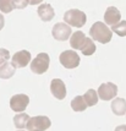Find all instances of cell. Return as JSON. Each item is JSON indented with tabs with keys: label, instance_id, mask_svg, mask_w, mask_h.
Returning <instances> with one entry per match:
<instances>
[{
	"label": "cell",
	"instance_id": "obj_1",
	"mask_svg": "<svg viewBox=\"0 0 126 131\" xmlns=\"http://www.w3.org/2000/svg\"><path fill=\"white\" fill-rule=\"evenodd\" d=\"M89 36H91V39L93 40H98L99 43H103V44H107L111 40V37H113V32L110 31L108 26L104 22H94L92 25L91 29H89Z\"/></svg>",
	"mask_w": 126,
	"mask_h": 131
},
{
	"label": "cell",
	"instance_id": "obj_2",
	"mask_svg": "<svg viewBox=\"0 0 126 131\" xmlns=\"http://www.w3.org/2000/svg\"><path fill=\"white\" fill-rule=\"evenodd\" d=\"M64 21L69 26H74V27L81 28L87 22V16H86V14L83 11H81V10L70 9V10H67V11L65 12Z\"/></svg>",
	"mask_w": 126,
	"mask_h": 131
},
{
	"label": "cell",
	"instance_id": "obj_3",
	"mask_svg": "<svg viewBox=\"0 0 126 131\" xmlns=\"http://www.w3.org/2000/svg\"><path fill=\"white\" fill-rule=\"evenodd\" d=\"M50 64V58L47 53H39L31 63V70L32 72L37 75H42L48 71Z\"/></svg>",
	"mask_w": 126,
	"mask_h": 131
},
{
	"label": "cell",
	"instance_id": "obj_4",
	"mask_svg": "<svg viewBox=\"0 0 126 131\" xmlns=\"http://www.w3.org/2000/svg\"><path fill=\"white\" fill-rule=\"evenodd\" d=\"M50 125H52V121L48 116L38 115V116L29 118L26 127L28 131H45L47 129L50 127Z\"/></svg>",
	"mask_w": 126,
	"mask_h": 131
},
{
	"label": "cell",
	"instance_id": "obj_5",
	"mask_svg": "<svg viewBox=\"0 0 126 131\" xmlns=\"http://www.w3.org/2000/svg\"><path fill=\"white\" fill-rule=\"evenodd\" d=\"M60 64L65 69H75L80 65V57L75 50H65L59 57Z\"/></svg>",
	"mask_w": 126,
	"mask_h": 131
},
{
	"label": "cell",
	"instance_id": "obj_6",
	"mask_svg": "<svg viewBox=\"0 0 126 131\" xmlns=\"http://www.w3.org/2000/svg\"><path fill=\"white\" fill-rule=\"evenodd\" d=\"M98 98L103 101H113L116 94H118V86L114 85L113 82H107L99 86L98 88Z\"/></svg>",
	"mask_w": 126,
	"mask_h": 131
},
{
	"label": "cell",
	"instance_id": "obj_7",
	"mask_svg": "<svg viewBox=\"0 0 126 131\" xmlns=\"http://www.w3.org/2000/svg\"><path fill=\"white\" fill-rule=\"evenodd\" d=\"M52 34L56 40H67L71 36V27L65 22H58L53 27Z\"/></svg>",
	"mask_w": 126,
	"mask_h": 131
},
{
	"label": "cell",
	"instance_id": "obj_8",
	"mask_svg": "<svg viewBox=\"0 0 126 131\" xmlns=\"http://www.w3.org/2000/svg\"><path fill=\"white\" fill-rule=\"evenodd\" d=\"M29 103V98L26 94H15L12 96L10 99V108L16 112V113H21L27 108Z\"/></svg>",
	"mask_w": 126,
	"mask_h": 131
},
{
	"label": "cell",
	"instance_id": "obj_9",
	"mask_svg": "<svg viewBox=\"0 0 126 131\" xmlns=\"http://www.w3.org/2000/svg\"><path fill=\"white\" fill-rule=\"evenodd\" d=\"M31 53L28 50H20L17 53L14 54L11 60V64L14 65L15 69H20V68H26L28 63L31 61Z\"/></svg>",
	"mask_w": 126,
	"mask_h": 131
},
{
	"label": "cell",
	"instance_id": "obj_10",
	"mask_svg": "<svg viewBox=\"0 0 126 131\" xmlns=\"http://www.w3.org/2000/svg\"><path fill=\"white\" fill-rule=\"evenodd\" d=\"M50 91H52V94L56 99H64L66 97V87H65V83H64L63 80L60 79H54L50 82Z\"/></svg>",
	"mask_w": 126,
	"mask_h": 131
},
{
	"label": "cell",
	"instance_id": "obj_11",
	"mask_svg": "<svg viewBox=\"0 0 126 131\" xmlns=\"http://www.w3.org/2000/svg\"><path fill=\"white\" fill-rule=\"evenodd\" d=\"M120 20H121L120 11L115 6H109L107 9V11H105V14H104V22H105V25L114 26L118 22H120Z\"/></svg>",
	"mask_w": 126,
	"mask_h": 131
},
{
	"label": "cell",
	"instance_id": "obj_12",
	"mask_svg": "<svg viewBox=\"0 0 126 131\" xmlns=\"http://www.w3.org/2000/svg\"><path fill=\"white\" fill-rule=\"evenodd\" d=\"M37 11H38V16L40 17V20L44 21V22L52 21L54 16H55L54 9H53V6L50 4H42V5H39Z\"/></svg>",
	"mask_w": 126,
	"mask_h": 131
},
{
	"label": "cell",
	"instance_id": "obj_13",
	"mask_svg": "<svg viewBox=\"0 0 126 131\" xmlns=\"http://www.w3.org/2000/svg\"><path fill=\"white\" fill-rule=\"evenodd\" d=\"M111 110L115 115L121 116L126 114V101L124 98H115L111 102Z\"/></svg>",
	"mask_w": 126,
	"mask_h": 131
},
{
	"label": "cell",
	"instance_id": "obj_14",
	"mask_svg": "<svg viewBox=\"0 0 126 131\" xmlns=\"http://www.w3.org/2000/svg\"><path fill=\"white\" fill-rule=\"evenodd\" d=\"M85 39H86L85 33L81 32V31H76L75 33H72L70 36V46H71L72 49L77 50V49H80L81 47H82Z\"/></svg>",
	"mask_w": 126,
	"mask_h": 131
},
{
	"label": "cell",
	"instance_id": "obj_15",
	"mask_svg": "<svg viewBox=\"0 0 126 131\" xmlns=\"http://www.w3.org/2000/svg\"><path fill=\"white\" fill-rule=\"evenodd\" d=\"M15 71H16V69L14 68L11 61H6V63H4L0 66V79L7 80V79L14 76Z\"/></svg>",
	"mask_w": 126,
	"mask_h": 131
},
{
	"label": "cell",
	"instance_id": "obj_16",
	"mask_svg": "<svg viewBox=\"0 0 126 131\" xmlns=\"http://www.w3.org/2000/svg\"><path fill=\"white\" fill-rule=\"evenodd\" d=\"M96 44H94V42L91 39V38H87L85 39L83 42V44L82 47L80 48V50L82 51V54L83 55H86V57H89V55H93L94 53H96Z\"/></svg>",
	"mask_w": 126,
	"mask_h": 131
},
{
	"label": "cell",
	"instance_id": "obj_17",
	"mask_svg": "<svg viewBox=\"0 0 126 131\" xmlns=\"http://www.w3.org/2000/svg\"><path fill=\"white\" fill-rule=\"evenodd\" d=\"M83 97V101L86 103L87 107H93V105H96L98 103V94L97 92L94 91V90H88V91L85 93V96H82Z\"/></svg>",
	"mask_w": 126,
	"mask_h": 131
},
{
	"label": "cell",
	"instance_id": "obj_18",
	"mask_svg": "<svg viewBox=\"0 0 126 131\" xmlns=\"http://www.w3.org/2000/svg\"><path fill=\"white\" fill-rule=\"evenodd\" d=\"M71 108L74 112H83L87 109V105L85 101H83V97L82 96H76V97L71 101Z\"/></svg>",
	"mask_w": 126,
	"mask_h": 131
},
{
	"label": "cell",
	"instance_id": "obj_19",
	"mask_svg": "<svg viewBox=\"0 0 126 131\" xmlns=\"http://www.w3.org/2000/svg\"><path fill=\"white\" fill-rule=\"evenodd\" d=\"M28 119H29V116L27 114L20 113V114L15 115V118H14V124H15V126H16L17 129H25L26 125H27Z\"/></svg>",
	"mask_w": 126,
	"mask_h": 131
},
{
	"label": "cell",
	"instance_id": "obj_20",
	"mask_svg": "<svg viewBox=\"0 0 126 131\" xmlns=\"http://www.w3.org/2000/svg\"><path fill=\"white\" fill-rule=\"evenodd\" d=\"M110 31H111V32L114 31L119 37H125L126 36V21H120V22H118L116 25L111 26V29H110Z\"/></svg>",
	"mask_w": 126,
	"mask_h": 131
},
{
	"label": "cell",
	"instance_id": "obj_21",
	"mask_svg": "<svg viewBox=\"0 0 126 131\" xmlns=\"http://www.w3.org/2000/svg\"><path fill=\"white\" fill-rule=\"evenodd\" d=\"M14 6H12V0H0V11L4 14H9L12 11Z\"/></svg>",
	"mask_w": 126,
	"mask_h": 131
},
{
	"label": "cell",
	"instance_id": "obj_22",
	"mask_svg": "<svg viewBox=\"0 0 126 131\" xmlns=\"http://www.w3.org/2000/svg\"><path fill=\"white\" fill-rule=\"evenodd\" d=\"M9 59H10V51L7 50V49L0 48V66L4 63H6Z\"/></svg>",
	"mask_w": 126,
	"mask_h": 131
},
{
	"label": "cell",
	"instance_id": "obj_23",
	"mask_svg": "<svg viewBox=\"0 0 126 131\" xmlns=\"http://www.w3.org/2000/svg\"><path fill=\"white\" fill-rule=\"evenodd\" d=\"M28 5V0H12L14 9H25Z\"/></svg>",
	"mask_w": 126,
	"mask_h": 131
},
{
	"label": "cell",
	"instance_id": "obj_24",
	"mask_svg": "<svg viewBox=\"0 0 126 131\" xmlns=\"http://www.w3.org/2000/svg\"><path fill=\"white\" fill-rule=\"evenodd\" d=\"M4 25H5V18H4V16H3V15L0 14V31L3 29Z\"/></svg>",
	"mask_w": 126,
	"mask_h": 131
},
{
	"label": "cell",
	"instance_id": "obj_25",
	"mask_svg": "<svg viewBox=\"0 0 126 131\" xmlns=\"http://www.w3.org/2000/svg\"><path fill=\"white\" fill-rule=\"evenodd\" d=\"M43 0H28V4H31V5H38Z\"/></svg>",
	"mask_w": 126,
	"mask_h": 131
},
{
	"label": "cell",
	"instance_id": "obj_26",
	"mask_svg": "<svg viewBox=\"0 0 126 131\" xmlns=\"http://www.w3.org/2000/svg\"><path fill=\"white\" fill-rule=\"evenodd\" d=\"M115 131H126V125H119L115 129Z\"/></svg>",
	"mask_w": 126,
	"mask_h": 131
},
{
	"label": "cell",
	"instance_id": "obj_27",
	"mask_svg": "<svg viewBox=\"0 0 126 131\" xmlns=\"http://www.w3.org/2000/svg\"><path fill=\"white\" fill-rule=\"evenodd\" d=\"M18 131H23V130H18Z\"/></svg>",
	"mask_w": 126,
	"mask_h": 131
}]
</instances>
